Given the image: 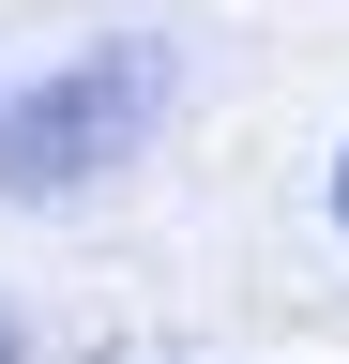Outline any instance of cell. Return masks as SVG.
Returning a JSON list of instances; mask_svg holds the SVG:
<instances>
[{
    "label": "cell",
    "mask_w": 349,
    "mask_h": 364,
    "mask_svg": "<svg viewBox=\"0 0 349 364\" xmlns=\"http://www.w3.org/2000/svg\"><path fill=\"white\" fill-rule=\"evenodd\" d=\"M167 122V46L122 31V46H76L61 76H31L0 107V198H61V182H107L137 136Z\"/></svg>",
    "instance_id": "1"
},
{
    "label": "cell",
    "mask_w": 349,
    "mask_h": 364,
    "mask_svg": "<svg viewBox=\"0 0 349 364\" xmlns=\"http://www.w3.org/2000/svg\"><path fill=\"white\" fill-rule=\"evenodd\" d=\"M334 228H349V152H334Z\"/></svg>",
    "instance_id": "2"
},
{
    "label": "cell",
    "mask_w": 349,
    "mask_h": 364,
    "mask_svg": "<svg viewBox=\"0 0 349 364\" xmlns=\"http://www.w3.org/2000/svg\"><path fill=\"white\" fill-rule=\"evenodd\" d=\"M0 364H16V318H0Z\"/></svg>",
    "instance_id": "3"
}]
</instances>
